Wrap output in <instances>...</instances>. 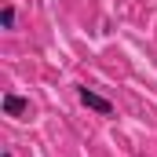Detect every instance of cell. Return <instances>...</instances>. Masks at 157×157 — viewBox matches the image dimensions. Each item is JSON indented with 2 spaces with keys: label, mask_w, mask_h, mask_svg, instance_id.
<instances>
[{
  "label": "cell",
  "mask_w": 157,
  "mask_h": 157,
  "mask_svg": "<svg viewBox=\"0 0 157 157\" xmlns=\"http://www.w3.org/2000/svg\"><path fill=\"white\" fill-rule=\"evenodd\" d=\"M77 95H80V102L88 106V110H95L99 117H113L117 110H113V102L110 99H102L99 91H91V88H77Z\"/></svg>",
  "instance_id": "6da1fadb"
},
{
  "label": "cell",
  "mask_w": 157,
  "mask_h": 157,
  "mask_svg": "<svg viewBox=\"0 0 157 157\" xmlns=\"http://www.w3.org/2000/svg\"><path fill=\"white\" fill-rule=\"evenodd\" d=\"M0 106H4V113L7 117H29V99H22V95H15V91H7L4 99H0Z\"/></svg>",
  "instance_id": "7a4b0ae2"
},
{
  "label": "cell",
  "mask_w": 157,
  "mask_h": 157,
  "mask_svg": "<svg viewBox=\"0 0 157 157\" xmlns=\"http://www.w3.org/2000/svg\"><path fill=\"white\" fill-rule=\"evenodd\" d=\"M0 26H4V29H15V7H11V4L0 7Z\"/></svg>",
  "instance_id": "3957f363"
},
{
  "label": "cell",
  "mask_w": 157,
  "mask_h": 157,
  "mask_svg": "<svg viewBox=\"0 0 157 157\" xmlns=\"http://www.w3.org/2000/svg\"><path fill=\"white\" fill-rule=\"evenodd\" d=\"M4 157H15V154H11V150H4Z\"/></svg>",
  "instance_id": "277c9868"
}]
</instances>
